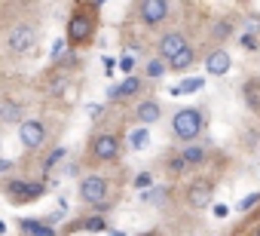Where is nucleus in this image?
Instances as JSON below:
<instances>
[{
	"label": "nucleus",
	"mask_w": 260,
	"mask_h": 236,
	"mask_svg": "<svg viewBox=\"0 0 260 236\" xmlns=\"http://www.w3.org/2000/svg\"><path fill=\"white\" fill-rule=\"evenodd\" d=\"M98 28H101V7L95 0H77L71 7V16H68V25H64V40H68V49H86L95 43L98 37Z\"/></svg>",
	"instance_id": "obj_1"
},
{
	"label": "nucleus",
	"mask_w": 260,
	"mask_h": 236,
	"mask_svg": "<svg viewBox=\"0 0 260 236\" xmlns=\"http://www.w3.org/2000/svg\"><path fill=\"white\" fill-rule=\"evenodd\" d=\"M122 132H107V129H98L89 135L86 141V163L89 166H110V163H119L122 157Z\"/></svg>",
	"instance_id": "obj_2"
},
{
	"label": "nucleus",
	"mask_w": 260,
	"mask_h": 236,
	"mask_svg": "<svg viewBox=\"0 0 260 236\" xmlns=\"http://www.w3.org/2000/svg\"><path fill=\"white\" fill-rule=\"evenodd\" d=\"M205 126H208V116H205L202 107H178L172 113V138L181 141V144L202 138Z\"/></svg>",
	"instance_id": "obj_3"
},
{
	"label": "nucleus",
	"mask_w": 260,
	"mask_h": 236,
	"mask_svg": "<svg viewBox=\"0 0 260 236\" xmlns=\"http://www.w3.org/2000/svg\"><path fill=\"white\" fill-rule=\"evenodd\" d=\"M110 190H113V187H110V178L95 175V172L83 175L80 184H77V196H80V202H86L89 209H98V212L116 205V193L110 196Z\"/></svg>",
	"instance_id": "obj_4"
},
{
	"label": "nucleus",
	"mask_w": 260,
	"mask_h": 236,
	"mask_svg": "<svg viewBox=\"0 0 260 236\" xmlns=\"http://www.w3.org/2000/svg\"><path fill=\"white\" fill-rule=\"evenodd\" d=\"M214 190H217L214 178H205V175L193 178V181L184 187V202H187V209H193V212H205V209L214 202Z\"/></svg>",
	"instance_id": "obj_5"
},
{
	"label": "nucleus",
	"mask_w": 260,
	"mask_h": 236,
	"mask_svg": "<svg viewBox=\"0 0 260 236\" xmlns=\"http://www.w3.org/2000/svg\"><path fill=\"white\" fill-rule=\"evenodd\" d=\"M138 22L150 31L162 28L172 16V0H138Z\"/></svg>",
	"instance_id": "obj_6"
},
{
	"label": "nucleus",
	"mask_w": 260,
	"mask_h": 236,
	"mask_svg": "<svg viewBox=\"0 0 260 236\" xmlns=\"http://www.w3.org/2000/svg\"><path fill=\"white\" fill-rule=\"evenodd\" d=\"M19 138H22V148L25 151H43L46 148V138H49V126L40 116H28V120L19 123Z\"/></svg>",
	"instance_id": "obj_7"
},
{
	"label": "nucleus",
	"mask_w": 260,
	"mask_h": 236,
	"mask_svg": "<svg viewBox=\"0 0 260 236\" xmlns=\"http://www.w3.org/2000/svg\"><path fill=\"white\" fill-rule=\"evenodd\" d=\"M4 193H7V199H10L13 205H25V202H34V199H40V196L46 193V187H43L40 181L13 178V181H7V184H4Z\"/></svg>",
	"instance_id": "obj_8"
},
{
	"label": "nucleus",
	"mask_w": 260,
	"mask_h": 236,
	"mask_svg": "<svg viewBox=\"0 0 260 236\" xmlns=\"http://www.w3.org/2000/svg\"><path fill=\"white\" fill-rule=\"evenodd\" d=\"M144 92H147V77L128 74V77H122L116 86H110V89H107V98H110V101H116V104H122V101H138Z\"/></svg>",
	"instance_id": "obj_9"
},
{
	"label": "nucleus",
	"mask_w": 260,
	"mask_h": 236,
	"mask_svg": "<svg viewBox=\"0 0 260 236\" xmlns=\"http://www.w3.org/2000/svg\"><path fill=\"white\" fill-rule=\"evenodd\" d=\"M34 46H37V28H34V25L19 22V25L10 28V34H7V49H10L13 55H28V52H34Z\"/></svg>",
	"instance_id": "obj_10"
},
{
	"label": "nucleus",
	"mask_w": 260,
	"mask_h": 236,
	"mask_svg": "<svg viewBox=\"0 0 260 236\" xmlns=\"http://www.w3.org/2000/svg\"><path fill=\"white\" fill-rule=\"evenodd\" d=\"M128 116H132V123H138V126H153V123L162 120V104L156 98H138Z\"/></svg>",
	"instance_id": "obj_11"
},
{
	"label": "nucleus",
	"mask_w": 260,
	"mask_h": 236,
	"mask_svg": "<svg viewBox=\"0 0 260 236\" xmlns=\"http://www.w3.org/2000/svg\"><path fill=\"white\" fill-rule=\"evenodd\" d=\"M230 68H233V55H230L220 43H214V46L208 49V55H205V71H208L211 77H226Z\"/></svg>",
	"instance_id": "obj_12"
},
{
	"label": "nucleus",
	"mask_w": 260,
	"mask_h": 236,
	"mask_svg": "<svg viewBox=\"0 0 260 236\" xmlns=\"http://www.w3.org/2000/svg\"><path fill=\"white\" fill-rule=\"evenodd\" d=\"M187 43H190V40H187L181 31H166V34L159 37V43H156V55L172 58V55H175V52H181Z\"/></svg>",
	"instance_id": "obj_13"
},
{
	"label": "nucleus",
	"mask_w": 260,
	"mask_h": 236,
	"mask_svg": "<svg viewBox=\"0 0 260 236\" xmlns=\"http://www.w3.org/2000/svg\"><path fill=\"white\" fill-rule=\"evenodd\" d=\"M196 62H199V49H196L193 43H187L181 52H175V55L169 58V71H175V74H187Z\"/></svg>",
	"instance_id": "obj_14"
},
{
	"label": "nucleus",
	"mask_w": 260,
	"mask_h": 236,
	"mask_svg": "<svg viewBox=\"0 0 260 236\" xmlns=\"http://www.w3.org/2000/svg\"><path fill=\"white\" fill-rule=\"evenodd\" d=\"M178 154L187 160V166H190V169H196V166H202V163L208 160V144H199V138H196V141H187Z\"/></svg>",
	"instance_id": "obj_15"
},
{
	"label": "nucleus",
	"mask_w": 260,
	"mask_h": 236,
	"mask_svg": "<svg viewBox=\"0 0 260 236\" xmlns=\"http://www.w3.org/2000/svg\"><path fill=\"white\" fill-rule=\"evenodd\" d=\"M242 98H245L248 110L260 116V77H251V80H245V86H242Z\"/></svg>",
	"instance_id": "obj_16"
},
{
	"label": "nucleus",
	"mask_w": 260,
	"mask_h": 236,
	"mask_svg": "<svg viewBox=\"0 0 260 236\" xmlns=\"http://www.w3.org/2000/svg\"><path fill=\"white\" fill-rule=\"evenodd\" d=\"M25 116H22V104L19 101H13V98H7L4 104H0V123L4 126H16V123H22Z\"/></svg>",
	"instance_id": "obj_17"
},
{
	"label": "nucleus",
	"mask_w": 260,
	"mask_h": 236,
	"mask_svg": "<svg viewBox=\"0 0 260 236\" xmlns=\"http://www.w3.org/2000/svg\"><path fill=\"white\" fill-rule=\"evenodd\" d=\"M233 34H236V22H233L230 16H223V19H217V22L211 25V34H208V37H211L214 43H223V40L233 37Z\"/></svg>",
	"instance_id": "obj_18"
},
{
	"label": "nucleus",
	"mask_w": 260,
	"mask_h": 236,
	"mask_svg": "<svg viewBox=\"0 0 260 236\" xmlns=\"http://www.w3.org/2000/svg\"><path fill=\"white\" fill-rule=\"evenodd\" d=\"M166 71H169V58H162V55H153V58L144 62V77L147 80H162Z\"/></svg>",
	"instance_id": "obj_19"
},
{
	"label": "nucleus",
	"mask_w": 260,
	"mask_h": 236,
	"mask_svg": "<svg viewBox=\"0 0 260 236\" xmlns=\"http://www.w3.org/2000/svg\"><path fill=\"white\" fill-rule=\"evenodd\" d=\"M68 230H71V233H74V230H92V233H104V230H107V221H104L101 215H92V218H80V224H71Z\"/></svg>",
	"instance_id": "obj_20"
},
{
	"label": "nucleus",
	"mask_w": 260,
	"mask_h": 236,
	"mask_svg": "<svg viewBox=\"0 0 260 236\" xmlns=\"http://www.w3.org/2000/svg\"><path fill=\"white\" fill-rule=\"evenodd\" d=\"M19 230H22V233H43V236H46V233H55L52 224H46V221H40V218H22V221H19Z\"/></svg>",
	"instance_id": "obj_21"
},
{
	"label": "nucleus",
	"mask_w": 260,
	"mask_h": 236,
	"mask_svg": "<svg viewBox=\"0 0 260 236\" xmlns=\"http://www.w3.org/2000/svg\"><path fill=\"white\" fill-rule=\"evenodd\" d=\"M187 169H190V166H187V160H184L181 154H172V157L166 160V172H169V178H181Z\"/></svg>",
	"instance_id": "obj_22"
},
{
	"label": "nucleus",
	"mask_w": 260,
	"mask_h": 236,
	"mask_svg": "<svg viewBox=\"0 0 260 236\" xmlns=\"http://www.w3.org/2000/svg\"><path fill=\"white\" fill-rule=\"evenodd\" d=\"M128 144H132L135 151H144V144H147V126H141V129H135L132 135H128Z\"/></svg>",
	"instance_id": "obj_23"
},
{
	"label": "nucleus",
	"mask_w": 260,
	"mask_h": 236,
	"mask_svg": "<svg viewBox=\"0 0 260 236\" xmlns=\"http://www.w3.org/2000/svg\"><path fill=\"white\" fill-rule=\"evenodd\" d=\"M64 154H68V151H64V148H55V151H52V154H49V157H46V163H43V169H46V172H49V169H52V166H55V163H58V160H61V157H64Z\"/></svg>",
	"instance_id": "obj_24"
},
{
	"label": "nucleus",
	"mask_w": 260,
	"mask_h": 236,
	"mask_svg": "<svg viewBox=\"0 0 260 236\" xmlns=\"http://www.w3.org/2000/svg\"><path fill=\"white\" fill-rule=\"evenodd\" d=\"M254 202H260V193H248V199H242V205H239V209L245 212V209H251Z\"/></svg>",
	"instance_id": "obj_25"
},
{
	"label": "nucleus",
	"mask_w": 260,
	"mask_h": 236,
	"mask_svg": "<svg viewBox=\"0 0 260 236\" xmlns=\"http://www.w3.org/2000/svg\"><path fill=\"white\" fill-rule=\"evenodd\" d=\"M242 43L248 46V52H254V49H257V37H251V34H245V37H242Z\"/></svg>",
	"instance_id": "obj_26"
},
{
	"label": "nucleus",
	"mask_w": 260,
	"mask_h": 236,
	"mask_svg": "<svg viewBox=\"0 0 260 236\" xmlns=\"http://www.w3.org/2000/svg\"><path fill=\"white\" fill-rule=\"evenodd\" d=\"M251 221H257V224H254V230H251V233H254V236H260V212H257V215H251Z\"/></svg>",
	"instance_id": "obj_27"
},
{
	"label": "nucleus",
	"mask_w": 260,
	"mask_h": 236,
	"mask_svg": "<svg viewBox=\"0 0 260 236\" xmlns=\"http://www.w3.org/2000/svg\"><path fill=\"white\" fill-rule=\"evenodd\" d=\"M7 169H13V163L10 160H0V172H7Z\"/></svg>",
	"instance_id": "obj_28"
},
{
	"label": "nucleus",
	"mask_w": 260,
	"mask_h": 236,
	"mask_svg": "<svg viewBox=\"0 0 260 236\" xmlns=\"http://www.w3.org/2000/svg\"><path fill=\"white\" fill-rule=\"evenodd\" d=\"M95 4H98V7H101V4H104V0H95Z\"/></svg>",
	"instance_id": "obj_29"
}]
</instances>
